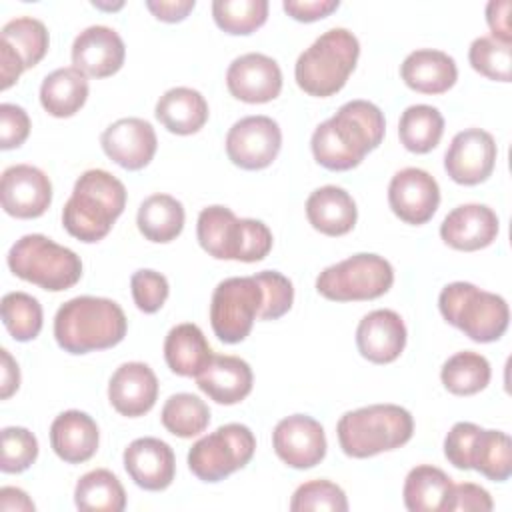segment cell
Returning <instances> with one entry per match:
<instances>
[{
    "mask_svg": "<svg viewBox=\"0 0 512 512\" xmlns=\"http://www.w3.org/2000/svg\"><path fill=\"white\" fill-rule=\"evenodd\" d=\"M30 134V118L18 104H0V148L12 150L26 142Z\"/></svg>",
    "mask_w": 512,
    "mask_h": 512,
    "instance_id": "48",
    "label": "cell"
},
{
    "mask_svg": "<svg viewBox=\"0 0 512 512\" xmlns=\"http://www.w3.org/2000/svg\"><path fill=\"white\" fill-rule=\"evenodd\" d=\"M336 434L346 456L370 458L404 446L414 434V420L398 404H372L346 412L338 420Z\"/></svg>",
    "mask_w": 512,
    "mask_h": 512,
    "instance_id": "4",
    "label": "cell"
},
{
    "mask_svg": "<svg viewBox=\"0 0 512 512\" xmlns=\"http://www.w3.org/2000/svg\"><path fill=\"white\" fill-rule=\"evenodd\" d=\"M74 504L84 512H122L126 508V492L114 472L96 468L76 482Z\"/></svg>",
    "mask_w": 512,
    "mask_h": 512,
    "instance_id": "33",
    "label": "cell"
},
{
    "mask_svg": "<svg viewBox=\"0 0 512 512\" xmlns=\"http://www.w3.org/2000/svg\"><path fill=\"white\" fill-rule=\"evenodd\" d=\"M196 384L210 400L232 406L252 392L254 374L246 360L214 354L210 364L196 376Z\"/></svg>",
    "mask_w": 512,
    "mask_h": 512,
    "instance_id": "24",
    "label": "cell"
},
{
    "mask_svg": "<svg viewBox=\"0 0 512 512\" xmlns=\"http://www.w3.org/2000/svg\"><path fill=\"white\" fill-rule=\"evenodd\" d=\"M478 432L480 426L474 422H456L450 428L444 438V456L452 466L460 470H470V450Z\"/></svg>",
    "mask_w": 512,
    "mask_h": 512,
    "instance_id": "46",
    "label": "cell"
},
{
    "mask_svg": "<svg viewBox=\"0 0 512 512\" xmlns=\"http://www.w3.org/2000/svg\"><path fill=\"white\" fill-rule=\"evenodd\" d=\"M124 206V184L114 174L92 168L76 180L72 196L62 208V224L70 236L92 244L112 230Z\"/></svg>",
    "mask_w": 512,
    "mask_h": 512,
    "instance_id": "3",
    "label": "cell"
},
{
    "mask_svg": "<svg viewBox=\"0 0 512 512\" xmlns=\"http://www.w3.org/2000/svg\"><path fill=\"white\" fill-rule=\"evenodd\" d=\"M6 262L14 276L48 292L68 290L82 276L80 256L44 234H26L16 240Z\"/></svg>",
    "mask_w": 512,
    "mask_h": 512,
    "instance_id": "8",
    "label": "cell"
},
{
    "mask_svg": "<svg viewBox=\"0 0 512 512\" xmlns=\"http://www.w3.org/2000/svg\"><path fill=\"white\" fill-rule=\"evenodd\" d=\"M400 76L408 88L420 94H444L456 84L458 68L450 54L420 48L404 58Z\"/></svg>",
    "mask_w": 512,
    "mask_h": 512,
    "instance_id": "26",
    "label": "cell"
},
{
    "mask_svg": "<svg viewBox=\"0 0 512 512\" xmlns=\"http://www.w3.org/2000/svg\"><path fill=\"white\" fill-rule=\"evenodd\" d=\"M212 18L216 26L234 36H246L264 26L268 18L266 0H214Z\"/></svg>",
    "mask_w": 512,
    "mask_h": 512,
    "instance_id": "39",
    "label": "cell"
},
{
    "mask_svg": "<svg viewBox=\"0 0 512 512\" xmlns=\"http://www.w3.org/2000/svg\"><path fill=\"white\" fill-rule=\"evenodd\" d=\"M494 508L492 496L486 488L472 484V482H462V484H452L448 498L442 506V512H488Z\"/></svg>",
    "mask_w": 512,
    "mask_h": 512,
    "instance_id": "47",
    "label": "cell"
},
{
    "mask_svg": "<svg viewBox=\"0 0 512 512\" xmlns=\"http://www.w3.org/2000/svg\"><path fill=\"white\" fill-rule=\"evenodd\" d=\"M96 8H102V10H118L124 6V2H116V4H104V2H92Z\"/></svg>",
    "mask_w": 512,
    "mask_h": 512,
    "instance_id": "55",
    "label": "cell"
},
{
    "mask_svg": "<svg viewBox=\"0 0 512 512\" xmlns=\"http://www.w3.org/2000/svg\"><path fill=\"white\" fill-rule=\"evenodd\" d=\"M306 218L320 234L344 236L354 228L358 210L354 198L344 188L328 184L308 196Z\"/></svg>",
    "mask_w": 512,
    "mask_h": 512,
    "instance_id": "27",
    "label": "cell"
},
{
    "mask_svg": "<svg viewBox=\"0 0 512 512\" xmlns=\"http://www.w3.org/2000/svg\"><path fill=\"white\" fill-rule=\"evenodd\" d=\"M292 512H308V510H330V512H346L348 498L344 490L330 480H310L300 484L290 500Z\"/></svg>",
    "mask_w": 512,
    "mask_h": 512,
    "instance_id": "42",
    "label": "cell"
},
{
    "mask_svg": "<svg viewBox=\"0 0 512 512\" xmlns=\"http://www.w3.org/2000/svg\"><path fill=\"white\" fill-rule=\"evenodd\" d=\"M130 288H132V298H134L136 308L144 314L158 312L170 294L166 276L156 270H148V268L136 270L132 274Z\"/></svg>",
    "mask_w": 512,
    "mask_h": 512,
    "instance_id": "45",
    "label": "cell"
},
{
    "mask_svg": "<svg viewBox=\"0 0 512 512\" xmlns=\"http://www.w3.org/2000/svg\"><path fill=\"white\" fill-rule=\"evenodd\" d=\"M126 58V46L120 34L110 26H88L72 42V64L92 78L116 74Z\"/></svg>",
    "mask_w": 512,
    "mask_h": 512,
    "instance_id": "19",
    "label": "cell"
},
{
    "mask_svg": "<svg viewBox=\"0 0 512 512\" xmlns=\"http://www.w3.org/2000/svg\"><path fill=\"white\" fill-rule=\"evenodd\" d=\"M2 322L16 342H30L42 330V306L26 292H8L0 304Z\"/></svg>",
    "mask_w": 512,
    "mask_h": 512,
    "instance_id": "40",
    "label": "cell"
},
{
    "mask_svg": "<svg viewBox=\"0 0 512 512\" xmlns=\"http://www.w3.org/2000/svg\"><path fill=\"white\" fill-rule=\"evenodd\" d=\"M510 0H492L486 4V22L490 26V32L496 40L510 44L512 32H510Z\"/></svg>",
    "mask_w": 512,
    "mask_h": 512,
    "instance_id": "50",
    "label": "cell"
},
{
    "mask_svg": "<svg viewBox=\"0 0 512 512\" xmlns=\"http://www.w3.org/2000/svg\"><path fill=\"white\" fill-rule=\"evenodd\" d=\"M496 156L498 148L490 132L482 128H466L452 138L444 154V168L456 184L476 186L490 178L496 166Z\"/></svg>",
    "mask_w": 512,
    "mask_h": 512,
    "instance_id": "13",
    "label": "cell"
},
{
    "mask_svg": "<svg viewBox=\"0 0 512 512\" xmlns=\"http://www.w3.org/2000/svg\"><path fill=\"white\" fill-rule=\"evenodd\" d=\"M196 236L216 260L258 262L272 250L270 228L254 218H238L226 206H208L198 214Z\"/></svg>",
    "mask_w": 512,
    "mask_h": 512,
    "instance_id": "6",
    "label": "cell"
},
{
    "mask_svg": "<svg viewBox=\"0 0 512 512\" xmlns=\"http://www.w3.org/2000/svg\"><path fill=\"white\" fill-rule=\"evenodd\" d=\"M276 456L296 470L320 464L326 456V434L318 420L306 414L282 418L272 432Z\"/></svg>",
    "mask_w": 512,
    "mask_h": 512,
    "instance_id": "15",
    "label": "cell"
},
{
    "mask_svg": "<svg viewBox=\"0 0 512 512\" xmlns=\"http://www.w3.org/2000/svg\"><path fill=\"white\" fill-rule=\"evenodd\" d=\"M98 424L80 410H66L58 414L50 426V444L56 456L68 464H82L98 450Z\"/></svg>",
    "mask_w": 512,
    "mask_h": 512,
    "instance_id": "25",
    "label": "cell"
},
{
    "mask_svg": "<svg viewBox=\"0 0 512 512\" xmlns=\"http://www.w3.org/2000/svg\"><path fill=\"white\" fill-rule=\"evenodd\" d=\"M38 458L36 436L22 426H6L2 430V458L0 470L6 474H18L28 470Z\"/></svg>",
    "mask_w": 512,
    "mask_h": 512,
    "instance_id": "43",
    "label": "cell"
},
{
    "mask_svg": "<svg viewBox=\"0 0 512 512\" xmlns=\"http://www.w3.org/2000/svg\"><path fill=\"white\" fill-rule=\"evenodd\" d=\"M158 122L172 134L188 136L196 134L208 120L206 98L188 86H176L166 90L154 108Z\"/></svg>",
    "mask_w": 512,
    "mask_h": 512,
    "instance_id": "28",
    "label": "cell"
},
{
    "mask_svg": "<svg viewBox=\"0 0 512 512\" xmlns=\"http://www.w3.org/2000/svg\"><path fill=\"white\" fill-rule=\"evenodd\" d=\"M0 44H6L28 70L46 56L50 36L44 22L32 16H20L2 26Z\"/></svg>",
    "mask_w": 512,
    "mask_h": 512,
    "instance_id": "37",
    "label": "cell"
},
{
    "mask_svg": "<svg viewBox=\"0 0 512 512\" xmlns=\"http://www.w3.org/2000/svg\"><path fill=\"white\" fill-rule=\"evenodd\" d=\"M256 282L262 288L264 294V302H262V310L258 314L260 320H276L280 316H284L294 302V288L292 282L276 272V270H262L258 274H254Z\"/></svg>",
    "mask_w": 512,
    "mask_h": 512,
    "instance_id": "44",
    "label": "cell"
},
{
    "mask_svg": "<svg viewBox=\"0 0 512 512\" xmlns=\"http://www.w3.org/2000/svg\"><path fill=\"white\" fill-rule=\"evenodd\" d=\"M490 362L472 350L452 354L440 370L444 388L456 396H472L484 390L490 382Z\"/></svg>",
    "mask_w": 512,
    "mask_h": 512,
    "instance_id": "36",
    "label": "cell"
},
{
    "mask_svg": "<svg viewBox=\"0 0 512 512\" xmlns=\"http://www.w3.org/2000/svg\"><path fill=\"white\" fill-rule=\"evenodd\" d=\"M24 70L26 68H24L22 60L6 44H0V76H2L0 88L8 90L20 78V74Z\"/></svg>",
    "mask_w": 512,
    "mask_h": 512,
    "instance_id": "52",
    "label": "cell"
},
{
    "mask_svg": "<svg viewBox=\"0 0 512 512\" xmlns=\"http://www.w3.org/2000/svg\"><path fill=\"white\" fill-rule=\"evenodd\" d=\"M444 134V118L438 108L428 104L408 106L398 122V136L406 150L426 154L440 144Z\"/></svg>",
    "mask_w": 512,
    "mask_h": 512,
    "instance_id": "34",
    "label": "cell"
},
{
    "mask_svg": "<svg viewBox=\"0 0 512 512\" xmlns=\"http://www.w3.org/2000/svg\"><path fill=\"white\" fill-rule=\"evenodd\" d=\"M124 468L136 486L160 492L166 490L176 474V458L172 448L152 436L132 440L124 450Z\"/></svg>",
    "mask_w": 512,
    "mask_h": 512,
    "instance_id": "20",
    "label": "cell"
},
{
    "mask_svg": "<svg viewBox=\"0 0 512 512\" xmlns=\"http://www.w3.org/2000/svg\"><path fill=\"white\" fill-rule=\"evenodd\" d=\"M196 2L194 0H146V8L162 22H180L184 20L192 10Z\"/></svg>",
    "mask_w": 512,
    "mask_h": 512,
    "instance_id": "51",
    "label": "cell"
},
{
    "mask_svg": "<svg viewBox=\"0 0 512 512\" xmlns=\"http://www.w3.org/2000/svg\"><path fill=\"white\" fill-rule=\"evenodd\" d=\"M406 326L398 312L378 308L368 312L356 328L358 352L374 364L394 362L406 346Z\"/></svg>",
    "mask_w": 512,
    "mask_h": 512,
    "instance_id": "23",
    "label": "cell"
},
{
    "mask_svg": "<svg viewBox=\"0 0 512 512\" xmlns=\"http://www.w3.org/2000/svg\"><path fill=\"white\" fill-rule=\"evenodd\" d=\"M394 284L392 264L378 254L360 252L324 268L316 278V290L326 300L358 302L384 296Z\"/></svg>",
    "mask_w": 512,
    "mask_h": 512,
    "instance_id": "9",
    "label": "cell"
},
{
    "mask_svg": "<svg viewBox=\"0 0 512 512\" xmlns=\"http://www.w3.org/2000/svg\"><path fill=\"white\" fill-rule=\"evenodd\" d=\"M128 320L120 304L110 298L76 296L54 316V338L68 354H88L120 344Z\"/></svg>",
    "mask_w": 512,
    "mask_h": 512,
    "instance_id": "2",
    "label": "cell"
},
{
    "mask_svg": "<svg viewBox=\"0 0 512 512\" xmlns=\"http://www.w3.org/2000/svg\"><path fill=\"white\" fill-rule=\"evenodd\" d=\"M384 130L386 120L376 104L350 100L314 130L310 140L314 160L326 170H352L380 146Z\"/></svg>",
    "mask_w": 512,
    "mask_h": 512,
    "instance_id": "1",
    "label": "cell"
},
{
    "mask_svg": "<svg viewBox=\"0 0 512 512\" xmlns=\"http://www.w3.org/2000/svg\"><path fill=\"white\" fill-rule=\"evenodd\" d=\"M256 450V438L244 424L230 422L202 436L188 450V468L202 482H220L244 468Z\"/></svg>",
    "mask_w": 512,
    "mask_h": 512,
    "instance_id": "10",
    "label": "cell"
},
{
    "mask_svg": "<svg viewBox=\"0 0 512 512\" xmlns=\"http://www.w3.org/2000/svg\"><path fill=\"white\" fill-rule=\"evenodd\" d=\"M0 200L14 218H38L52 202L50 178L32 164H14L2 172Z\"/></svg>",
    "mask_w": 512,
    "mask_h": 512,
    "instance_id": "16",
    "label": "cell"
},
{
    "mask_svg": "<svg viewBox=\"0 0 512 512\" xmlns=\"http://www.w3.org/2000/svg\"><path fill=\"white\" fill-rule=\"evenodd\" d=\"M360 56L358 38L346 28L320 34L296 60V84L310 96L328 98L340 92Z\"/></svg>",
    "mask_w": 512,
    "mask_h": 512,
    "instance_id": "5",
    "label": "cell"
},
{
    "mask_svg": "<svg viewBox=\"0 0 512 512\" xmlns=\"http://www.w3.org/2000/svg\"><path fill=\"white\" fill-rule=\"evenodd\" d=\"M0 356H2V400H8L20 386V370H18V364L16 360L10 356V352L6 348L0 350Z\"/></svg>",
    "mask_w": 512,
    "mask_h": 512,
    "instance_id": "53",
    "label": "cell"
},
{
    "mask_svg": "<svg viewBox=\"0 0 512 512\" xmlns=\"http://www.w3.org/2000/svg\"><path fill=\"white\" fill-rule=\"evenodd\" d=\"M388 204L406 224H426L438 210L440 186L432 174L422 168H402L388 184Z\"/></svg>",
    "mask_w": 512,
    "mask_h": 512,
    "instance_id": "14",
    "label": "cell"
},
{
    "mask_svg": "<svg viewBox=\"0 0 512 512\" xmlns=\"http://www.w3.org/2000/svg\"><path fill=\"white\" fill-rule=\"evenodd\" d=\"M212 348L204 332L192 324L182 322L170 328L164 340V360L178 376H198L212 360Z\"/></svg>",
    "mask_w": 512,
    "mask_h": 512,
    "instance_id": "29",
    "label": "cell"
},
{
    "mask_svg": "<svg viewBox=\"0 0 512 512\" xmlns=\"http://www.w3.org/2000/svg\"><path fill=\"white\" fill-rule=\"evenodd\" d=\"M228 92L248 104H264L280 96L282 70L278 62L260 52H248L232 60L226 70Z\"/></svg>",
    "mask_w": 512,
    "mask_h": 512,
    "instance_id": "17",
    "label": "cell"
},
{
    "mask_svg": "<svg viewBox=\"0 0 512 512\" xmlns=\"http://www.w3.org/2000/svg\"><path fill=\"white\" fill-rule=\"evenodd\" d=\"M36 506L28 494L14 486H4L0 490V510L2 512H32Z\"/></svg>",
    "mask_w": 512,
    "mask_h": 512,
    "instance_id": "54",
    "label": "cell"
},
{
    "mask_svg": "<svg viewBox=\"0 0 512 512\" xmlns=\"http://www.w3.org/2000/svg\"><path fill=\"white\" fill-rule=\"evenodd\" d=\"M88 98L86 74L74 66L50 72L40 86V104L54 118L74 116Z\"/></svg>",
    "mask_w": 512,
    "mask_h": 512,
    "instance_id": "30",
    "label": "cell"
},
{
    "mask_svg": "<svg viewBox=\"0 0 512 512\" xmlns=\"http://www.w3.org/2000/svg\"><path fill=\"white\" fill-rule=\"evenodd\" d=\"M156 398L158 378L144 362H126L118 366L108 382V400L122 416H144L154 408Z\"/></svg>",
    "mask_w": 512,
    "mask_h": 512,
    "instance_id": "22",
    "label": "cell"
},
{
    "mask_svg": "<svg viewBox=\"0 0 512 512\" xmlns=\"http://www.w3.org/2000/svg\"><path fill=\"white\" fill-rule=\"evenodd\" d=\"M282 146V132L270 116H246L232 124L226 134V154L244 170L268 168Z\"/></svg>",
    "mask_w": 512,
    "mask_h": 512,
    "instance_id": "12",
    "label": "cell"
},
{
    "mask_svg": "<svg viewBox=\"0 0 512 512\" xmlns=\"http://www.w3.org/2000/svg\"><path fill=\"white\" fill-rule=\"evenodd\" d=\"M438 308L448 324L480 344L496 342L504 336L510 320L508 304L500 294L470 282L446 284L438 296Z\"/></svg>",
    "mask_w": 512,
    "mask_h": 512,
    "instance_id": "7",
    "label": "cell"
},
{
    "mask_svg": "<svg viewBox=\"0 0 512 512\" xmlns=\"http://www.w3.org/2000/svg\"><path fill=\"white\" fill-rule=\"evenodd\" d=\"M500 230L496 212L486 204L456 206L440 224V238L454 250L474 252L490 246Z\"/></svg>",
    "mask_w": 512,
    "mask_h": 512,
    "instance_id": "21",
    "label": "cell"
},
{
    "mask_svg": "<svg viewBox=\"0 0 512 512\" xmlns=\"http://www.w3.org/2000/svg\"><path fill=\"white\" fill-rule=\"evenodd\" d=\"M470 470H476L494 482L508 480L512 474L510 436L502 430L480 428L470 450Z\"/></svg>",
    "mask_w": 512,
    "mask_h": 512,
    "instance_id": "35",
    "label": "cell"
},
{
    "mask_svg": "<svg viewBox=\"0 0 512 512\" xmlns=\"http://www.w3.org/2000/svg\"><path fill=\"white\" fill-rule=\"evenodd\" d=\"M184 218L186 214L180 200L170 194H152L140 204L136 224L146 240L166 244L180 236Z\"/></svg>",
    "mask_w": 512,
    "mask_h": 512,
    "instance_id": "31",
    "label": "cell"
},
{
    "mask_svg": "<svg viewBox=\"0 0 512 512\" xmlns=\"http://www.w3.org/2000/svg\"><path fill=\"white\" fill-rule=\"evenodd\" d=\"M162 426L178 436V438H192L202 434L210 424V408L208 404L190 392L172 394L160 412Z\"/></svg>",
    "mask_w": 512,
    "mask_h": 512,
    "instance_id": "38",
    "label": "cell"
},
{
    "mask_svg": "<svg viewBox=\"0 0 512 512\" xmlns=\"http://www.w3.org/2000/svg\"><path fill=\"white\" fill-rule=\"evenodd\" d=\"M264 294L254 276H232L222 280L210 300V324L224 344L242 342L262 310Z\"/></svg>",
    "mask_w": 512,
    "mask_h": 512,
    "instance_id": "11",
    "label": "cell"
},
{
    "mask_svg": "<svg viewBox=\"0 0 512 512\" xmlns=\"http://www.w3.org/2000/svg\"><path fill=\"white\" fill-rule=\"evenodd\" d=\"M340 6L338 0H284L282 8L298 22H316Z\"/></svg>",
    "mask_w": 512,
    "mask_h": 512,
    "instance_id": "49",
    "label": "cell"
},
{
    "mask_svg": "<svg viewBox=\"0 0 512 512\" xmlns=\"http://www.w3.org/2000/svg\"><path fill=\"white\" fill-rule=\"evenodd\" d=\"M104 154L124 170H142L156 154L158 138L144 118H120L100 136Z\"/></svg>",
    "mask_w": 512,
    "mask_h": 512,
    "instance_id": "18",
    "label": "cell"
},
{
    "mask_svg": "<svg viewBox=\"0 0 512 512\" xmlns=\"http://www.w3.org/2000/svg\"><path fill=\"white\" fill-rule=\"evenodd\" d=\"M452 484H454L452 478L436 466H430V464L414 466L404 480V488H402L404 506L410 512L442 510Z\"/></svg>",
    "mask_w": 512,
    "mask_h": 512,
    "instance_id": "32",
    "label": "cell"
},
{
    "mask_svg": "<svg viewBox=\"0 0 512 512\" xmlns=\"http://www.w3.org/2000/svg\"><path fill=\"white\" fill-rule=\"evenodd\" d=\"M470 66L498 82H510L512 76V48L506 42L496 40L494 36H478L468 50Z\"/></svg>",
    "mask_w": 512,
    "mask_h": 512,
    "instance_id": "41",
    "label": "cell"
}]
</instances>
